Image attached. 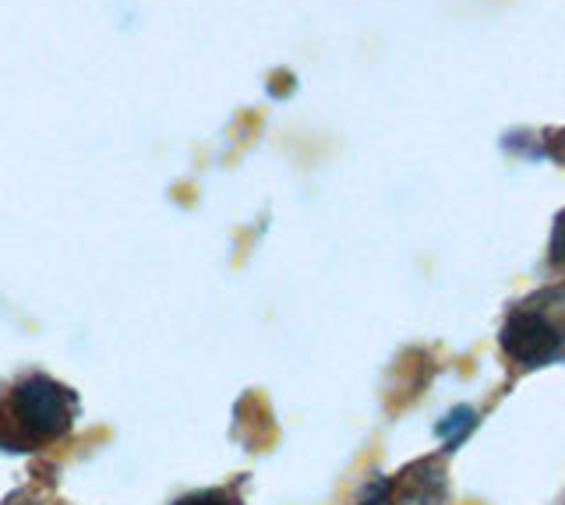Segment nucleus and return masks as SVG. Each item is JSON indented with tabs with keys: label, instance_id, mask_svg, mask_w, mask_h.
<instances>
[{
	"label": "nucleus",
	"instance_id": "4",
	"mask_svg": "<svg viewBox=\"0 0 565 505\" xmlns=\"http://www.w3.org/2000/svg\"><path fill=\"white\" fill-rule=\"evenodd\" d=\"M552 262L565 269V213L555 219V230H552Z\"/></svg>",
	"mask_w": 565,
	"mask_h": 505
},
{
	"label": "nucleus",
	"instance_id": "3",
	"mask_svg": "<svg viewBox=\"0 0 565 505\" xmlns=\"http://www.w3.org/2000/svg\"><path fill=\"white\" fill-rule=\"evenodd\" d=\"M177 505H237V495L234 492H199V495H188L184 502H177Z\"/></svg>",
	"mask_w": 565,
	"mask_h": 505
},
{
	"label": "nucleus",
	"instance_id": "1",
	"mask_svg": "<svg viewBox=\"0 0 565 505\" xmlns=\"http://www.w3.org/2000/svg\"><path fill=\"white\" fill-rule=\"evenodd\" d=\"M75 425V396L53 378L29 375L11 393L0 396V445L4 449H43Z\"/></svg>",
	"mask_w": 565,
	"mask_h": 505
},
{
	"label": "nucleus",
	"instance_id": "5",
	"mask_svg": "<svg viewBox=\"0 0 565 505\" xmlns=\"http://www.w3.org/2000/svg\"><path fill=\"white\" fill-rule=\"evenodd\" d=\"M22 505H46V502H22Z\"/></svg>",
	"mask_w": 565,
	"mask_h": 505
},
{
	"label": "nucleus",
	"instance_id": "2",
	"mask_svg": "<svg viewBox=\"0 0 565 505\" xmlns=\"http://www.w3.org/2000/svg\"><path fill=\"white\" fill-rule=\"evenodd\" d=\"M502 351L523 368H544L565 357V287L530 293L509 311Z\"/></svg>",
	"mask_w": 565,
	"mask_h": 505
}]
</instances>
